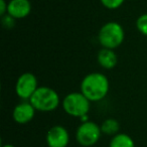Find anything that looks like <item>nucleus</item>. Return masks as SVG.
<instances>
[{"label": "nucleus", "mask_w": 147, "mask_h": 147, "mask_svg": "<svg viewBox=\"0 0 147 147\" xmlns=\"http://www.w3.org/2000/svg\"><path fill=\"white\" fill-rule=\"evenodd\" d=\"M110 83L104 74L95 71L88 74L81 82V91L90 102L102 101L108 95Z\"/></svg>", "instance_id": "obj_1"}, {"label": "nucleus", "mask_w": 147, "mask_h": 147, "mask_svg": "<svg viewBox=\"0 0 147 147\" xmlns=\"http://www.w3.org/2000/svg\"><path fill=\"white\" fill-rule=\"evenodd\" d=\"M36 111L40 112H51L59 107L61 103L59 95L53 88L47 86L38 87L34 94L29 99Z\"/></svg>", "instance_id": "obj_2"}, {"label": "nucleus", "mask_w": 147, "mask_h": 147, "mask_svg": "<svg viewBox=\"0 0 147 147\" xmlns=\"http://www.w3.org/2000/svg\"><path fill=\"white\" fill-rule=\"evenodd\" d=\"M125 38L123 26L116 21H109L102 25L98 33V40L102 47L115 49L120 47Z\"/></svg>", "instance_id": "obj_3"}, {"label": "nucleus", "mask_w": 147, "mask_h": 147, "mask_svg": "<svg viewBox=\"0 0 147 147\" xmlns=\"http://www.w3.org/2000/svg\"><path fill=\"white\" fill-rule=\"evenodd\" d=\"M61 106L69 116L82 118L83 116L88 115L91 108V102L82 92H73L63 98Z\"/></svg>", "instance_id": "obj_4"}, {"label": "nucleus", "mask_w": 147, "mask_h": 147, "mask_svg": "<svg viewBox=\"0 0 147 147\" xmlns=\"http://www.w3.org/2000/svg\"><path fill=\"white\" fill-rule=\"evenodd\" d=\"M101 127L94 121L82 122L76 131V140L81 146L91 147L95 145L102 135Z\"/></svg>", "instance_id": "obj_5"}, {"label": "nucleus", "mask_w": 147, "mask_h": 147, "mask_svg": "<svg viewBox=\"0 0 147 147\" xmlns=\"http://www.w3.org/2000/svg\"><path fill=\"white\" fill-rule=\"evenodd\" d=\"M37 88H38V84L34 74L26 71L21 74L17 79L15 84V93L21 100L29 101Z\"/></svg>", "instance_id": "obj_6"}, {"label": "nucleus", "mask_w": 147, "mask_h": 147, "mask_svg": "<svg viewBox=\"0 0 147 147\" xmlns=\"http://www.w3.org/2000/svg\"><path fill=\"white\" fill-rule=\"evenodd\" d=\"M45 140L49 147H67L69 142V133L65 127L55 125L47 131Z\"/></svg>", "instance_id": "obj_7"}, {"label": "nucleus", "mask_w": 147, "mask_h": 147, "mask_svg": "<svg viewBox=\"0 0 147 147\" xmlns=\"http://www.w3.org/2000/svg\"><path fill=\"white\" fill-rule=\"evenodd\" d=\"M35 111V108L29 101H23L14 107L12 111V118L17 124H27L34 118Z\"/></svg>", "instance_id": "obj_8"}, {"label": "nucleus", "mask_w": 147, "mask_h": 147, "mask_svg": "<svg viewBox=\"0 0 147 147\" xmlns=\"http://www.w3.org/2000/svg\"><path fill=\"white\" fill-rule=\"evenodd\" d=\"M31 3L29 0H10L8 2L7 13L17 19L27 17L31 12Z\"/></svg>", "instance_id": "obj_9"}, {"label": "nucleus", "mask_w": 147, "mask_h": 147, "mask_svg": "<svg viewBox=\"0 0 147 147\" xmlns=\"http://www.w3.org/2000/svg\"><path fill=\"white\" fill-rule=\"evenodd\" d=\"M97 61L103 69H111L116 67L118 63V57L114 49L102 47V49H100L97 55Z\"/></svg>", "instance_id": "obj_10"}, {"label": "nucleus", "mask_w": 147, "mask_h": 147, "mask_svg": "<svg viewBox=\"0 0 147 147\" xmlns=\"http://www.w3.org/2000/svg\"><path fill=\"white\" fill-rule=\"evenodd\" d=\"M109 147H135V142L130 135L126 133H118L112 137Z\"/></svg>", "instance_id": "obj_11"}, {"label": "nucleus", "mask_w": 147, "mask_h": 147, "mask_svg": "<svg viewBox=\"0 0 147 147\" xmlns=\"http://www.w3.org/2000/svg\"><path fill=\"white\" fill-rule=\"evenodd\" d=\"M101 131L103 134L110 135V136H114V135L118 134L119 130H120V123L118 120L114 118H108L106 120L103 121L101 124Z\"/></svg>", "instance_id": "obj_12"}, {"label": "nucleus", "mask_w": 147, "mask_h": 147, "mask_svg": "<svg viewBox=\"0 0 147 147\" xmlns=\"http://www.w3.org/2000/svg\"><path fill=\"white\" fill-rule=\"evenodd\" d=\"M136 27L141 34L147 36V13L140 15L136 20Z\"/></svg>", "instance_id": "obj_13"}, {"label": "nucleus", "mask_w": 147, "mask_h": 147, "mask_svg": "<svg viewBox=\"0 0 147 147\" xmlns=\"http://www.w3.org/2000/svg\"><path fill=\"white\" fill-rule=\"evenodd\" d=\"M102 5L107 9L115 10L124 3L125 0H100Z\"/></svg>", "instance_id": "obj_14"}, {"label": "nucleus", "mask_w": 147, "mask_h": 147, "mask_svg": "<svg viewBox=\"0 0 147 147\" xmlns=\"http://www.w3.org/2000/svg\"><path fill=\"white\" fill-rule=\"evenodd\" d=\"M15 21H16V19L13 18L11 15L8 14V13L3 15V16H1V23H2V26L6 29L13 28L15 25Z\"/></svg>", "instance_id": "obj_15"}, {"label": "nucleus", "mask_w": 147, "mask_h": 147, "mask_svg": "<svg viewBox=\"0 0 147 147\" xmlns=\"http://www.w3.org/2000/svg\"><path fill=\"white\" fill-rule=\"evenodd\" d=\"M7 8H8V2H6L5 0H0V15L7 14Z\"/></svg>", "instance_id": "obj_16"}, {"label": "nucleus", "mask_w": 147, "mask_h": 147, "mask_svg": "<svg viewBox=\"0 0 147 147\" xmlns=\"http://www.w3.org/2000/svg\"><path fill=\"white\" fill-rule=\"evenodd\" d=\"M1 147H15L13 144H9V143H7V144H2V146Z\"/></svg>", "instance_id": "obj_17"}]
</instances>
